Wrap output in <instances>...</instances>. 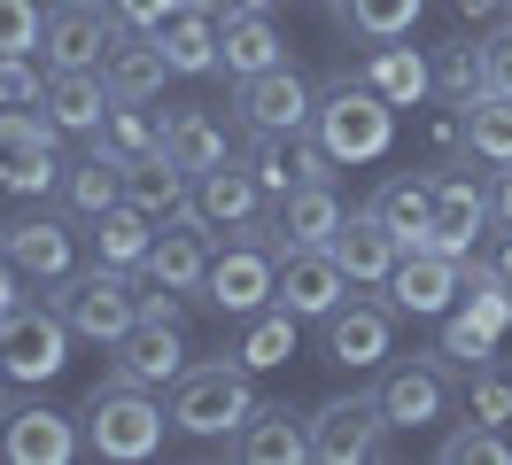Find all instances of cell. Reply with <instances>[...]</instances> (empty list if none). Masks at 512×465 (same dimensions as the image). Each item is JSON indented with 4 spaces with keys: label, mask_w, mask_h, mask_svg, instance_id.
<instances>
[{
    "label": "cell",
    "mask_w": 512,
    "mask_h": 465,
    "mask_svg": "<svg viewBox=\"0 0 512 465\" xmlns=\"http://www.w3.org/2000/svg\"><path fill=\"white\" fill-rule=\"evenodd\" d=\"M481 39H458V47H443L435 55V101L443 109H466V101H481Z\"/></svg>",
    "instance_id": "74e56055"
},
{
    "label": "cell",
    "mask_w": 512,
    "mask_h": 465,
    "mask_svg": "<svg viewBox=\"0 0 512 465\" xmlns=\"http://www.w3.org/2000/svg\"><path fill=\"white\" fill-rule=\"evenodd\" d=\"M481 86L512 101V16H505L497 31H489V39H481Z\"/></svg>",
    "instance_id": "ee69618b"
},
{
    "label": "cell",
    "mask_w": 512,
    "mask_h": 465,
    "mask_svg": "<svg viewBox=\"0 0 512 465\" xmlns=\"http://www.w3.org/2000/svg\"><path fill=\"white\" fill-rule=\"evenodd\" d=\"M70 318L55 303H16L0 310V372L8 380H24V388H39V380H55V372L70 365Z\"/></svg>",
    "instance_id": "5b68a950"
},
{
    "label": "cell",
    "mask_w": 512,
    "mask_h": 465,
    "mask_svg": "<svg viewBox=\"0 0 512 465\" xmlns=\"http://www.w3.org/2000/svg\"><path fill=\"white\" fill-rule=\"evenodd\" d=\"M311 109H319V93H311V78L295 62L256 70V78L233 86V117L249 124V132H311Z\"/></svg>",
    "instance_id": "30bf717a"
},
{
    "label": "cell",
    "mask_w": 512,
    "mask_h": 465,
    "mask_svg": "<svg viewBox=\"0 0 512 465\" xmlns=\"http://www.w3.org/2000/svg\"><path fill=\"white\" fill-rule=\"evenodd\" d=\"M179 372H187V341H179V326H163V318H140L117 341V357H109V380H132V388H171Z\"/></svg>",
    "instance_id": "44dd1931"
},
{
    "label": "cell",
    "mask_w": 512,
    "mask_h": 465,
    "mask_svg": "<svg viewBox=\"0 0 512 465\" xmlns=\"http://www.w3.org/2000/svg\"><path fill=\"white\" fill-rule=\"evenodd\" d=\"M388 411L381 396H334L311 411V458L319 465H373L388 458Z\"/></svg>",
    "instance_id": "8992f818"
},
{
    "label": "cell",
    "mask_w": 512,
    "mask_h": 465,
    "mask_svg": "<svg viewBox=\"0 0 512 465\" xmlns=\"http://www.w3.org/2000/svg\"><path fill=\"white\" fill-rule=\"evenodd\" d=\"M117 8L109 0H55L47 8V39H39V62L47 70H101L109 47H117Z\"/></svg>",
    "instance_id": "52a82bcc"
},
{
    "label": "cell",
    "mask_w": 512,
    "mask_h": 465,
    "mask_svg": "<svg viewBox=\"0 0 512 465\" xmlns=\"http://www.w3.org/2000/svg\"><path fill=\"white\" fill-rule=\"evenodd\" d=\"M373 210L404 233V248L427 241V225H435V171H396V179L373 186Z\"/></svg>",
    "instance_id": "f546056e"
},
{
    "label": "cell",
    "mask_w": 512,
    "mask_h": 465,
    "mask_svg": "<svg viewBox=\"0 0 512 465\" xmlns=\"http://www.w3.org/2000/svg\"><path fill=\"white\" fill-rule=\"evenodd\" d=\"M249 411H256V372L241 357H202L171 380V427L187 442H233Z\"/></svg>",
    "instance_id": "7a4b0ae2"
},
{
    "label": "cell",
    "mask_w": 512,
    "mask_h": 465,
    "mask_svg": "<svg viewBox=\"0 0 512 465\" xmlns=\"http://www.w3.org/2000/svg\"><path fill=\"white\" fill-rule=\"evenodd\" d=\"M24 287H32V279H24L16 264H8V256H0V310H16V303H24Z\"/></svg>",
    "instance_id": "bcb514c9"
},
{
    "label": "cell",
    "mask_w": 512,
    "mask_h": 465,
    "mask_svg": "<svg viewBox=\"0 0 512 465\" xmlns=\"http://www.w3.org/2000/svg\"><path fill=\"white\" fill-rule=\"evenodd\" d=\"M0 186H8V155H0Z\"/></svg>",
    "instance_id": "f907efd6"
},
{
    "label": "cell",
    "mask_w": 512,
    "mask_h": 465,
    "mask_svg": "<svg viewBox=\"0 0 512 465\" xmlns=\"http://www.w3.org/2000/svg\"><path fill=\"white\" fill-rule=\"evenodd\" d=\"M47 303L70 318V334H78V341L117 349V341L140 326V272H125V264H101V256H94V272L55 279V295H47Z\"/></svg>",
    "instance_id": "277c9868"
},
{
    "label": "cell",
    "mask_w": 512,
    "mask_h": 465,
    "mask_svg": "<svg viewBox=\"0 0 512 465\" xmlns=\"http://www.w3.org/2000/svg\"><path fill=\"white\" fill-rule=\"evenodd\" d=\"M295 326H303V318H295L288 303H264L256 318H241V341H233V357H241L249 372H280V365L295 357Z\"/></svg>",
    "instance_id": "4dcf8cb0"
},
{
    "label": "cell",
    "mask_w": 512,
    "mask_h": 465,
    "mask_svg": "<svg viewBox=\"0 0 512 465\" xmlns=\"http://www.w3.org/2000/svg\"><path fill=\"white\" fill-rule=\"evenodd\" d=\"M489 264H497V279H505V287H512V225H505V233H497V248H489Z\"/></svg>",
    "instance_id": "c3c4849f"
},
{
    "label": "cell",
    "mask_w": 512,
    "mask_h": 465,
    "mask_svg": "<svg viewBox=\"0 0 512 465\" xmlns=\"http://www.w3.org/2000/svg\"><path fill=\"white\" fill-rule=\"evenodd\" d=\"M55 140H63V124L47 117V109H0V155H8V163H24V155H47L55 148Z\"/></svg>",
    "instance_id": "f35d334b"
},
{
    "label": "cell",
    "mask_w": 512,
    "mask_h": 465,
    "mask_svg": "<svg viewBox=\"0 0 512 465\" xmlns=\"http://www.w3.org/2000/svg\"><path fill=\"white\" fill-rule=\"evenodd\" d=\"M241 163L256 171V186H264L272 202H280L288 186H303V179H334V155H326L311 132H256Z\"/></svg>",
    "instance_id": "ac0fdd59"
},
{
    "label": "cell",
    "mask_w": 512,
    "mask_h": 465,
    "mask_svg": "<svg viewBox=\"0 0 512 465\" xmlns=\"http://www.w3.org/2000/svg\"><path fill=\"white\" fill-rule=\"evenodd\" d=\"M419 8H427V0H334V24L373 47V39H412Z\"/></svg>",
    "instance_id": "836d02e7"
},
{
    "label": "cell",
    "mask_w": 512,
    "mask_h": 465,
    "mask_svg": "<svg viewBox=\"0 0 512 465\" xmlns=\"http://www.w3.org/2000/svg\"><path fill=\"white\" fill-rule=\"evenodd\" d=\"M489 202H497V225H512V163H497V186H489Z\"/></svg>",
    "instance_id": "7dc6e473"
},
{
    "label": "cell",
    "mask_w": 512,
    "mask_h": 465,
    "mask_svg": "<svg viewBox=\"0 0 512 465\" xmlns=\"http://www.w3.org/2000/svg\"><path fill=\"white\" fill-rule=\"evenodd\" d=\"M497 225V202L474 171H435V225H427V248L443 256H474L481 233Z\"/></svg>",
    "instance_id": "8fae6325"
},
{
    "label": "cell",
    "mask_w": 512,
    "mask_h": 465,
    "mask_svg": "<svg viewBox=\"0 0 512 465\" xmlns=\"http://www.w3.org/2000/svg\"><path fill=\"white\" fill-rule=\"evenodd\" d=\"M163 155L179 163V171H218L225 163V124L210 109H171L163 117Z\"/></svg>",
    "instance_id": "1f68e13d"
},
{
    "label": "cell",
    "mask_w": 512,
    "mask_h": 465,
    "mask_svg": "<svg viewBox=\"0 0 512 465\" xmlns=\"http://www.w3.org/2000/svg\"><path fill=\"white\" fill-rule=\"evenodd\" d=\"M0 256H8L24 279H39V287H55V279L78 272V241H70L63 217H47V210L8 217V225H0Z\"/></svg>",
    "instance_id": "4fadbf2b"
},
{
    "label": "cell",
    "mask_w": 512,
    "mask_h": 465,
    "mask_svg": "<svg viewBox=\"0 0 512 465\" xmlns=\"http://www.w3.org/2000/svg\"><path fill=\"white\" fill-rule=\"evenodd\" d=\"M350 287L357 279L334 264V248H280V287H272V303H288L295 318H326Z\"/></svg>",
    "instance_id": "2e32d148"
},
{
    "label": "cell",
    "mask_w": 512,
    "mask_h": 465,
    "mask_svg": "<svg viewBox=\"0 0 512 465\" xmlns=\"http://www.w3.org/2000/svg\"><path fill=\"white\" fill-rule=\"evenodd\" d=\"M264 186H256V171L241 163V155H225L218 171H194V194H187V217L194 225H210V233H233V225H249V217H264Z\"/></svg>",
    "instance_id": "9a60e30c"
},
{
    "label": "cell",
    "mask_w": 512,
    "mask_h": 465,
    "mask_svg": "<svg viewBox=\"0 0 512 465\" xmlns=\"http://www.w3.org/2000/svg\"><path fill=\"white\" fill-rule=\"evenodd\" d=\"M288 62V39L272 31V16H256V8H218V78L225 86H241L256 70H280Z\"/></svg>",
    "instance_id": "ffe728a7"
},
{
    "label": "cell",
    "mask_w": 512,
    "mask_h": 465,
    "mask_svg": "<svg viewBox=\"0 0 512 465\" xmlns=\"http://www.w3.org/2000/svg\"><path fill=\"white\" fill-rule=\"evenodd\" d=\"M39 109L63 124V140H94L101 117L117 109V93L101 70H47V93H39Z\"/></svg>",
    "instance_id": "7402d4cb"
},
{
    "label": "cell",
    "mask_w": 512,
    "mask_h": 465,
    "mask_svg": "<svg viewBox=\"0 0 512 465\" xmlns=\"http://www.w3.org/2000/svg\"><path fill=\"white\" fill-rule=\"evenodd\" d=\"M171 78H218V8H179L171 24L156 31Z\"/></svg>",
    "instance_id": "4316f807"
},
{
    "label": "cell",
    "mask_w": 512,
    "mask_h": 465,
    "mask_svg": "<svg viewBox=\"0 0 512 465\" xmlns=\"http://www.w3.org/2000/svg\"><path fill=\"white\" fill-rule=\"evenodd\" d=\"M466 403H474V419H497L505 427L512 419V380L497 365H474V388H466Z\"/></svg>",
    "instance_id": "7bdbcfd3"
},
{
    "label": "cell",
    "mask_w": 512,
    "mask_h": 465,
    "mask_svg": "<svg viewBox=\"0 0 512 465\" xmlns=\"http://www.w3.org/2000/svg\"><path fill=\"white\" fill-rule=\"evenodd\" d=\"M334 264H342V272L357 279V287H388V272H396V256H404V233H396V225H388L381 210H373V202H365V210H350L342 217V233H334Z\"/></svg>",
    "instance_id": "e0dca14e"
},
{
    "label": "cell",
    "mask_w": 512,
    "mask_h": 465,
    "mask_svg": "<svg viewBox=\"0 0 512 465\" xmlns=\"http://www.w3.org/2000/svg\"><path fill=\"white\" fill-rule=\"evenodd\" d=\"M272 217H280V233H288V248H326L334 233H342V217H350V202L334 194V179H303V186H288V194L272 202Z\"/></svg>",
    "instance_id": "603a6c76"
},
{
    "label": "cell",
    "mask_w": 512,
    "mask_h": 465,
    "mask_svg": "<svg viewBox=\"0 0 512 465\" xmlns=\"http://www.w3.org/2000/svg\"><path fill=\"white\" fill-rule=\"evenodd\" d=\"M435 458L443 465H512V434L497 427V419H466V427H450L443 442H435Z\"/></svg>",
    "instance_id": "8d00e7d4"
},
{
    "label": "cell",
    "mask_w": 512,
    "mask_h": 465,
    "mask_svg": "<svg viewBox=\"0 0 512 465\" xmlns=\"http://www.w3.org/2000/svg\"><path fill=\"white\" fill-rule=\"evenodd\" d=\"M140 272L163 279V287H179V295H202V279H210V225L171 217V233H156V248H148Z\"/></svg>",
    "instance_id": "d4e9b609"
},
{
    "label": "cell",
    "mask_w": 512,
    "mask_h": 465,
    "mask_svg": "<svg viewBox=\"0 0 512 465\" xmlns=\"http://www.w3.org/2000/svg\"><path fill=\"white\" fill-rule=\"evenodd\" d=\"M109 8H117L125 31H163L171 16H179V0H109Z\"/></svg>",
    "instance_id": "f6af8a7d"
},
{
    "label": "cell",
    "mask_w": 512,
    "mask_h": 465,
    "mask_svg": "<svg viewBox=\"0 0 512 465\" xmlns=\"http://www.w3.org/2000/svg\"><path fill=\"white\" fill-rule=\"evenodd\" d=\"M458 132H466V155L481 163H512V101L505 93H481L458 109Z\"/></svg>",
    "instance_id": "d590c367"
},
{
    "label": "cell",
    "mask_w": 512,
    "mask_h": 465,
    "mask_svg": "<svg viewBox=\"0 0 512 465\" xmlns=\"http://www.w3.org/2000/svg\"><path fill=\"white\" fill-rule=\"evenodd\" d=\"M101 78H109V93H117V101H156L163 78H171L156 31H117V47H109V62H101Z\"/></svg>",
    "instance_id": "484cf974"
},
{
    "label": "cell",
    "mask_w": 512,
    "mask_h": 465,
    "mask_svg": "<svg viewBox=\"0 0 512 465\" xmlns=\"http://www.w3.org/2000/svg\"><path fill=\"white\" fill-rule=\"evenodd\" d=\"M47 93V62L39 55H0V109H32Z\"/></svg>",
    "instance_id": "60d3db41"
},
{
    "label": "cell",
    "mask_w": 512,
    "mask_h": 465,
    "mask_svg": "<svg viewBox=\"0 0 512 465\" xmlns=\"http://www.w3.org/2000/svg\"><path fill=\"white\" fill-rule=\"evenodd\" d=\"M311 140L334 155V171L342 163H381L396 148V101L373 93L365 78H350V70H334L319 86V109H311Z\"/></svg>",
    "instance_id": "6da1fadb"
},
{
    "label": "cell",
    "mask_w": 512,
    "mask_h": 465,
    "mask_svg": "<svg viewBox=\"0 0 512 465\" xmlns=\"http://www.w3.org/2000/svg\"><path fill=\"white\" fill-rule=\"evenodd\" d=\"M357 78H365L373 93H388L396 109H419V101H435V62L419 55V47H396V39H373Z\"/></svg>",
    "instance_id": "cb8c5ba5"
},
{
    "label": "cell",
    "mask_w": 512,
    "mask_h": 465,
    "mask_svg": "<svg viewBox=\"0 0 512 465\" xmlns=\"http://www.w3.org/2000/svg\"><path fill=\"white\" fill-rule=\"evenodd\" d=\"M47 39V8L39 0H0V55H39Z\"/></svg>",
    "instance_id": "ab89813d"
},
{
    "label": "cell",
    "mask_w": 512,
    "mask_h": 465,
    "mask_svg": "<svg viewBox=\"0 0 512 465\" xmlns=\"http://www.w3.org/2000/svg\"><path fill=\"white\" fill-rule=\"evenodd\" d=\"M63 155L47 148V155H24V163H8V194H24V202H39V194H47V186H63Z\"/></svg>",
    "instance_id": "b9f144b4"
},
{
    "label": "cell",
    "mask_w": 512,
    "mask_h": 465,
    "mask_svg": "<svg viewBox=\"0 0 512 465\" xmlns=\"http://www.w3.org/2000/svg\"><path fill=\"white\" fill-rule=\"evenodd\" d=\"M78 450H86V434L55 403H24V411L0 419V458L8 465H70Z\"/></svg>",
    "instance_id": "5bb4252c"
},
{
    "label": "cell",
    "mask_w": 512,
    "mask_h": 465,
    "mask_svg": "<svg viewBox=\"0 0 512 465\" xmlns=\"http://www.w3.org/2000/svg\"><path fill=\"white\" fill-rule=\"evenodd\" d=\"M117 202H125V163L101 155V148H86V163H70V171H63V210L94 225V217H109Z\"/></svg>",
    "instance_id": "f1b7e54d"
},
{
    "label": "cell",
    "mask_w": 512,
    "mask_h": 465,
    "mask_svg": "<svg viewBox=\"0 0 512 465\" xmlns=\"http://www.w3.org/2000/svg\"><path fill=\"white\" fill-rule=\"evenodd\" d=\"M187 194H194V171H179L163 148H156V155H140V163H125V202H140L156 225L187 217Z\"/></svg>",
    "instance_id": "83f0119b"
},
{
    "label": "cell",
    "mask_w": 512,
    "mask_h": 465,
    "mask_svg": "<svg viewBox=\"0 0 512 465\" xmlns=\"http://www.w3.org/2000/svg\"><path fill=\"white\" fill-rule=\"evenodd\" d=\"M225 8H256V16H272V8H280V0H225Z\"/></svg>",
    "instance_id": "681fc988"
},
{
    "label": "cell",
    "mask_w": 512,
    "mask_h": 465,
    "mask_svg": "<svg viewBox=\"0 0 512 465\" xmlns=\"http://www.w3.org/2000/svg\"><path fill=\"white\" fill-rule=\"evenodd\" d=\"M466 295V256H443V248H404L396 272H388V303L412 310V318H443L450 303Z\"/></svg>",
    "instance_id": "7c38bea8"
},
{
    "label": "cell",
    "mask_w": 512,
    "mask_h": 465,
    "mask_svg": "<svg viewBox=\"0 0 512 465\" xmlns=\"http://www.w3.org/2000/svg\"><path fill=\"white\" fill-rule=\"evenodd\" d=\"M94 148H101V155H117V163H140V155H156V148H163V124L148 117V101H117V109L101 117Z\"/></svg>",
    "instance_id": "e575fe53"
},
{
    "label": "cell",
    "mask_w": 512,
    "mask_h": 465,
    "mask_svg": "<svg viewBox=\"0 0 512 465\" xmlns=\"http://www.w3.org/2000/svg\"><path fill=\"white\" fill-rule=\"evenodd\" d=\"M319 326H326V357L342 372H373L396 349V303H373V295H342Z\"/></svg>",
    "instance_id": "9c48e42d"
},
{
    "label": "cell",
    "mask_w": 512,
    "mask_h": 465,
    "mask_svg": "<svg viewBox=\"0 0 512 465\" xmlns=\"http://www.w3.org/2000/svg\"><path fill=\"white\" fill-rule=\"evenodd\" d=\"M373 396H381L388 427L419 434V427H435V419L450 411V396H458V380H450V357H443V349H427V357H412V365H388Z\"/></svg>",
    "instance_id": "ba28073f"
},
{
    "label": "cell",
    "mask_w": 512,
    "mask_h": 465,
    "mask_svg": "<svg viewBox=\"0 0 512 465\" xmlns=\"http://www.w3.org/2000/svg\"><path fill=\"white\" fill-rule=\"evenodd\" d=\"M225 458L233 465H295V458H311V419L288 411V403H256L249 419H241V434L225 442Z\"/></svg>",
    "instance_id": "d6986e66"
},
{
    "label": "cell",
    "mask_w": 512,
    "mask_h": 465,
    "mask_svg": "<svg viewBox=\"0 0 512 465\" xmlns=\"http://www.w3.org/2000/svg\"><path fill=\"white\" fill-rule=\"evenodd\" d=\"M94 248H101V264L140 272V264H148V248H156V217L140 210V202H117L109 217H94Z\"/></svg>",
    "instance_id": "d6a6232c"
},
{
    "label": "cell",
    "mask_w": 512,
    "mask_h": 465,
    "mask_svg": "<svg viewBox=\"0 0 512 465\" xmlns=\"http://www.w3.org/2000/svg\"><path fill=\"white\" fill-rule=\"evenodd\" d=\"M86 450L109 465H140L163 450V427H171V403H156V388H132V380H109L86 396Z\"/></svg>",
    "instance_id": "3957f363"
}]
</instances>
